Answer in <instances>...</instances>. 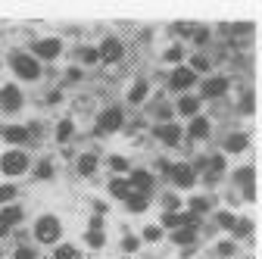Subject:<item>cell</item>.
<instances>
[{"label":"cell","mask_w":262,"mask_h":259,"mask_svg":"<svg viewBox=\"0 0 262 259\" xmlns=\"http://www.w3.org/2000/svg\"><path fill=\"white\" fill-rule=\"evenodd\" d=\"M10 66H13L16 78H25V81H35L41 75V62L31 56V53H13L10 56Z\"/></svg>","instance_id":"cell-1"},{"label":"cell","mask_w":262,"mask_h":259,"mask_svg":"<svg viewBox=\"0 0 262 259\" xmlns=\"http://www.w3.org/2000/svg\"><path fill=\"white\" fill-rule=\"evenodd\" d=\"M59 219L56 215H41L38 222H35V241L38 244H56L59 241Z\"/></svg>","instance_id":"cell-2"},{"label":"cell","mask_w":262,"mask_h":259,"mask_svg":"<svg viewBox=\"0 0 262 259\" xmlns=\"http://www.w3.org/2000/svg\"><path fill=\"white\" fill-rule=\"evenodd\" d=\"M0 169H4V175L16 178V175H22L28 169V156L22 150H10V153H4V159H0Z\"/></svg>","instance_id":"cell-3"},{"label":"cell","mask_w":262,"mask_h":259,"mask_svg":"<svg viewBox=\"0 0 262 259\" xmlns=\"http://www.w3.org/2000/svg\"><path fill=\"white\" fill-rule=\"evenodd\" d=\"M122 122H125V113L119 106H110V110L100 113V119H97V132H119Z\"/></svg>","instance_id":"cell-4"},{"label":"cell","mask_w":262,"mask_h":259,"mask_svg":"<svg viewBox=\"0 0 262 259\" xmlns=\"http://www.w3.org/2000/svg\"><path fill=\"white\" fill-rule=\"evenodd\" d=\"M62 53V41L59 38H41L38 44H35V59H56Z\"/></svg>","instance_id":"cell-5"},{"label":"cell","mask_w":262,"mask_h":259,"mask_svg":"<svg viewBox=\"0 0 262 259\" xmlns=\"http://www.w3.org/2000/svg\"><path fill=\"white\" fill-rule=\"evenodd\" d=\"M22 106V91L16 84H7V88H0V110H7V113H16Z\"/></svg>","instance_id":"cell-6"},{"label":"cell","mask_w":262,"mask_h":259,"mask_svg":"<svg viewBox=\"0 0 262 259\" xmlns=\"http://www.w3.org/2000/svg\"><path fill=\"white\" fill-rule=\"evenodd\" d=\"M122 53H125V47H122V41H119V38H106L100 47H97V56L106 59V62H119V59H122Z\"/></svg>","instance_id":"cell-7"},{"label":"cell","mask_w":262,"mask_h":259,"mask_svg":"<svg viewBox=\"0 0 262 259\" xmlns=\"http://www.w3.org/2000/svg\"><path fill=\"white\" fill-rule=\"evenodd\" d=\"M128 187H131V193H150V187H153V175L150 172H144V169H135L131 172V178H128Z\"/></svg>","instance_id":"cell-8"},{"label":"cell","mask_w":262,"mask_h":259,"mask_svg":"<svg viewBox=\"0 0 262 259\" xmlns=\"http://www.w3.org/2000/svg\"><path fill=\"white\" fill-rule=\"evenodd\" d=\"M169 84H172L175 91H190V88L196 84V75H193L187 66H178V69L169 75Z\"/></svg>","instance_id":"cell-9"},{"label":"cell","mask_w":262,"mask_h":259,"mask_svg":"<svg viewBox=\"0 0 262 259\" xmlns=\"http://www.w3.org/2000/svg\"><path fill=\"white\" fill-rule=\"evenodd\" d=\"M169 178H172L178 187H193V181H196V172H193L187 163H178V166H172V169H169Z\"/></svg>","instance_id":"cell-10"},{"label":"cell","mask_w":262,"mask_h":259,"mask_svg":"<svg viewBox=\"0 0 262 259\" xmlns=\"http://www.w3.org/2000/svg\"><path fill=\"white\" fill-rule=\"evenodd\" d=\"M181 125H175V122H162L159 128H156V138L162 141V144H169V147H175L178 141H181Z\"/></svg>","instance_id":"cell-11"},{"label":"cell","mask_w":262,"mask_h":259,"mask_svg":"<svg viewBox=\"0 0 262 259\" xmlns=\"http://www.w3.org/2000/svg\"><path fill=\"white\" fill-rule=\"evenodd\" d=\"M0 135H4L7 144H25V141L31 138V135H28V128H22V125H7Z\"/></svg>","instance_id":"cell-12"},{"label":"cell","mask_w":262,"mask_h":259,"mask_svg":"<svg viewBox=\"0 0 262 259\" xmlns=\"http://www.w3.org/2000/svg\"><path fill=\"white\" fill-rule=\"evenodd\" d=\"M225 91H228V78H222V75L203 81V97H222Z\"/></svg>","instance_id":"cell-13"},{"label":"cell","mask_w":262,"mask_h":259,"mask_svg":"<svg viewBox=\"0 0 262 259\" xmlns=\"http://www.w3.org/2000/svg\"><path fill=\"white\" fill-rule=\"evenodd\" d=\"M247 147H250V138H247L244 132L228 135V141H225V150H228V153H244Z\"/></svg>","instance_id":"cell-14"},{"label":"cell","mask_w":262,"mask_h":259,"mask_svg":"<svg viewBox=\"0 0 262 259\" xmlns=\"http://www.w3.org/2000/svg\"><path fill=\"white\" fill-rule=\"evenodd\" d=\"M187 132H190V138H200V141H203V138H209V119H203V116H193Z\"/></svg>","instance_id":"cell-15"},{"label":"cell","mask_w":262,"mask_h":259,"mask_svg":"<svg viewBox=\"0 0 262 259\" xmlns=\"http://www.w3.org/2000/svg\"><path fill=\"white\" fill-rule=\"evenodd\" d=\"M0 222L7 225V228H13V225H19L22 222V206H4V212H0Z\"/></svg>","instance_id":"cell-16"},{"label":"cell","mask_w":262,"mask_h":259,"mask_svg":"<svg viewBox=\"0 0 262 259\" xmlns=\"http://www.w3.org/2000/svg\"><path fill=\"white\" fill-rule=\"evenodd\" d=\"M196 110H200V100H196V97L184 94L181 100H178V113H181V116H190V119H193V116H196Z\"/></svg>","instance_id":"cell-17"},{"label":"cell","mask_w":262,"mask_h":259,"mask_svg":"<svg viewBox=\"0 0 262 259\" xmlns=\"http://www.w3.org/2000/svg\"><path fill=\"white\" fill-rule=\"evenodd\" d=\"M110 193H113V197H119V200H128V197H131L128 178H113V181H110Z\"/></svg>","instance_id":"cell-18"},{"label":"cell","mask_w":262,"mask_h":259,"mask_svg":"<svg viewBox=\"0 0 262 259\" xmlns=\"http://www.w3.org/2000/svg\"><path fill=\"white\" fill-rule=\"evenodd\" d=\"M172 241H175L178 247H193L196 231H193V228H175V231H172Z\"/></svg>","instance_id":"cell-19"},{"label":"cell","mask_w":262,"mask_h":259,"mask_svg":"<svg viewBox=\"0 0 262 259\" xmlns=\"http://www.w3.org/2000/svg\"><path fill=\"white\" fill-rule=\"evenodd\" d=\"M147 94H150V84H147V81H138L135 88L128 91V103H144Z\"/></svg>","instance_id":"cell-20"},{"label":"cell","mask_w":262,"mask_h":259,"mask_svg":"<svg viewBox=\"0 0 262 259\" xmlns=\"http://www.w3.org/2000/svg\"><path fill=\"white\" fill-rule=\"evenodd\" d=\"M125 206H128V212H144L150 206V200L144 197V193H131V197L125 200Z\"/></svg>","instance_id":"cell-21"},{"label":"cell","mask_w":262,"mask_h":259,"mask_svg":"<svg viewBox=\"0 0 262 259\" xmlns=\"http://www.w3.org/2000/svg\"><path fill=\"white\" fill-rule=\"evenodd\" d=\"M72 132H75V122H72V119H62V122L56 125V141L66 144V141L72 138Z\"/></svg>","instance_id":"cell-22"},{"label":"cell","mask_w":262,"mask_h":259,"mask_svg":"<svg viewBox=\"0 0 262 259\" xmlns=\"http://www.w3.org/2000/svg\"><path fill=\"white\" fill-rule=\"evenodd\" d=\"M222 172H225V153H215L209 159V175H206V181H215V175H222Z\"/></svg>","instance_id":"cell-23"},{"label":"cell","mask_w":262,"mask_h":259,"mask_svg":"<svg viewBox=\"0 0 262 259\" xmlns=\"http://www.w3.org/2000/svg\"><path fill=\"white\" fill-rule=\"evenodd\" d=\"M94 169H97V156H94V153H81V156H78V172H81V175H91Z\"/></svg>","instance_id":"cell-24"},{"label":"cell","mask_w":262,"mask_h":259,"mask_svg":"<svg viewBox=\"0 0 262 259\" xmlns=\"http://www.w3.org/2000/svg\"><path fill=\"white\" fill-rule=\"evenodd\" d=\"M35 178H41V181L53 178V163H50V159H41V163L35 166Z\"/></svg>","instance_id":"cell-25"},{"label":"cell","mask_w":262,"mask_h":259,"mask_svg":"<svg viewBox=\"0 0 262 259\" xmlns=\"http://www.w3.org/2000/svg\"><path fill=\"white\" fill-rule=\"evenodd\" d=\"M253 175H256V169H253V166H244V169L234 172V181L244 184V187H250V184H253Z\"/></svg>","instance_id":"cell-26"},{"label":"cell","mask_w":262,"mask_h":259,"mask_svg":"<svg viewBox=\"0 0 262 259\" xmlns=\"http://www.w3.org/2000/svg\"><path fill=\"white\" fill-rule=\"evenodd\" d=\"M250 231H253V222H250V219H237V222H234V228H231L234 238H247Z\"/></svg>","instance_id":"cell-27"},{"label":"cell","mask_w":262,"mask_h":259,"mask_svg":"<svg viewBox=\"0 0 262 259\" xmlns=\"http://www.w3.org/2000/svg\"><path fill=\"white\" fill-rule=\"evenodd\" d=\"M234 222H237V219H234L231 212H225V209L215 212V225H219V228H228V231H231V228H234Z\"/></svg>","instance_id":"cell-28"},{"label":"cell","mask_w":262,"mask_h":259,"mask_svg":"<svg viewBox=\"0 0 262 259\" xmlns=\"http://www.w3.org/2000/svg\"><path fill=\"white\" fill-rule=\"evenodd\" d=\"M187 69H190L193 75H196V72H209V59H206V56H200V53H196V56L190 59V66H187Z\"/></svg>","instance_id":"cell-29"},{"label":"cell","mask_w":262,"mask_h":259,"mask_svg":"<svg viewBox=\"0 0 262 259\" xmlns=\"http://www.w3.org/2000/svg\"><path fill=\"white\" fill-rule=\"evenodd\" d=\"M16 200V184H0V203H13Z\"/></svg>","instance_id":"cell-30"},{"label":"cell","mask_w":262,"mask_h":259,"mask_svg":"<svg viewBox=\"0 0 262 259\" xmlns=\"http://www.w3.org/2000/svg\"><path fill=\"white\" fill-rule=\"evenodd\" d=\"M209 209V200L206 197H190V212L193 215H200V212H206Z\"/></svg>","instance_id":"cell-31"},{"label":"cell","mask_w":262,"mask_h":259,"mask_svg":"<svg viewBox=\"0 0 262 259\" xmlns=\"http://www.w3.org/2000/svg\"><path fill=\"white\" fill-rule=\"evenodd\" d=\"M234 241H222V244H215V253L222 256V259H228V256H234Z\"/></svg>","instance_id":"cell-32"},{"label":"cell","mask_w":262,"mask_h":259,"mask_svg":"<svg viewBox=\"0 0 262 259\" xmlns=\"http://www.w3.org/2000/svg\"><path fill=\"white\" fill-rule=\"evenodd\" d=\"M53 259H78V250H75V247H69V244H66V247H56Z\"/></svg>","instance_id":"cell-33"},{"label":"cell","mask_w":262,"mask_h":259,"mask_svg":"<svg viewBox=\"0 0 262 259\" xmlns=\"http://www.w3.org/2000/svg\"><path fill=\"white\" fill-rule=\"evenodd\" d=\"M178 206H181V200L175 197V193H166V197H162V209L166 212H178Z\"/></svg>","instance_id":"cell-34"},{"label":"cell","mask_w":262,"mask_h":259,"mask_svg":"<svg viewBox=\"0 0 262 259\" xmlns=\"http://www.w3.org/2000/svg\"><path fill=\"white\" fill-rule=\"evenodd\" d=\"M141 238L153 244V241H159V238H162V228H159V225H147V228H144V234H141Z\"/></svg>","instance_id":"cell-35"},{"label":"cell","mask_w":262,"mask_h":259,"mask_svg":"<svg viewBox=\"0 0 262 259\" xmlns=\"http://www.w3.org/2000/svg\"><path fill=\"white\" fill-rule=\"evenodd\" d=\"M162 225L166 228H181V212H166L162 215Z\"/></svg>","instance_id":"cell-36"},{"label":"cell","mask_w":262,"mask_h":259,"mask_svg":"<svg viewBox=\"0 0 262 259\" xmlns=\"http://www.w3.org/2000/svg\"><path fill=\"white\" fill-rule=\"evenodd\" d=\"M78 59H81V62H97L100 56H97V47H81V50H78Z\"/></svg>","instance_id":"cell-37"},{"label":"cell","mask_w":262,"mask_h":259,"mask_svg":"<svg viewBox=\"0 0 262 259\" xmlns=\"http://www.w3.org/2000/svg\"><path fill=\"white\" fill-rule=\"evenodd\" d=\"M84 238H88V244H91V247H97V250H100V247L106 244V238H103V231H88Z\"/></svg>","instance_id":"cell-38"},{"label":"cell","mask_w":262,"mask_h":259,"mask_svg":"<svg viewBox=\"0 0 262 259\" xmlns=\"http://www.w3.org/2000/svg\"><path fill=\"white\" fill-rule=\"evenodd\" d=\"M253 100H256V94H253V91H247V94H244V103H241V113H247V116H250V113L256 110V103H253Z\"/></svg>","instance_id":"cell-39"},{"label":"cell","mask_w":262,"mask_h":259,"mask_svg":"<svg viewBox=\"0 0 262 259\" xmlns=\"http://www.w3.org/2000/svg\"><path fill=\"white\" fill-rule=\"evenodd\" d=\"M13 259H38V253L31 250V247H19V250L13 253Z\"/></svg>","instance_id":"cell-40"},{"label":"cell","mask_w":262,"mask_h":259,"mask_svg":"<svg viewBox=\"0 0 262 259\" xmlns=\"http://www.w3.org/2000/svg\"><path fill=\"white\" fill-rule=\"evenodd\" d=\"M110 166H113V172H125V169H128V159H122V156H110Z\"/></svg>","instance_id":"cell-41"},{"label":"cell","mask_w":262,"mask_h":259,"mask_svg":"<svg viewBox=\"0 0 262 259\" xmlns=\"http://www.w3.org/2000/svg\"><path fill=\"white\" fill-rule=\"evenodd\" d=\"M181 56H184V50H181V47H178V44H175V47H169V50H166V59H169V62H181Z\"/></svg>","instance_id":"cell-42"},{"label":"cell","mask_w":262,"mask_h":259,"mask_svg":"<svg viewBox=\"0 0 262 259\" xmlns=\"http://www.w3.org/2000/svg\"><path fill=\"white\" fill-rule=\"evenodd\" d=\"M88 228H91V231H103V219H100V215H94Z\"/></svg>","instance_id":"cell-43"},{"label":"cell","mask_w":262,"mask_h":259,"mask_svg":"<svg viewBox=\"0 0 262 259\" xmlns=\"http://www.w3.org/2000/svg\"><path fill=\"white\" fill-rule=\"evenodd\" d=\"M122 247L131 253V250H138V247H141V241H138V238H125V244H122Z\"/></svg>","instance_id":"cell-44"},{"label":"cell","mask_w":262,"mask_h":259,"mask_svg":"<svg viewBox=\"0 0 262 259\" xmlns=\"http://www.w3.org/2000/svg\"><path fill=\"white\" fill-rule=\"evenodd\" d=\"M66 78H69V81H81V69H75V66H72L69 72H66Z\"/></svg>","instance_id":"cell-45"},{"label":"cell","mask_w":262,"mask_h":259,"mask_svg":"<svg viewBox=\"0 0 262 259\" xmlns=\"http://www.w3.org/2000/svg\"><path fill=\"white\" fill-rule=\"evenodd\" d=\"M244 200H250V203L256 200V187H253V184H250V187H244Z\"/></svg>","instance_id":"cell-46"},{"label":"cell","mask_w":262,"mask_h":259,"mask_svg":"<svg viewBox=\"0 0 262 259\" xmlns=\"http://www.w3.org/2000/svg\"><path fill=\"white\" fill-rule=\"evenodd\" d=\"M193 38H196V44H203V41H209V31H206V28H200Z\"/></svg>","instance_id":"cell-47"},{"label":"cell","mask_w":262,"mask_h":259,"mask_svg":"<svg viewBox=\"0 0 262 259\" xmlns=\"http://www.w3.org/2000/svg\"><path fill=\"white\" fill-rule=\"evenodd\" d=\"M94 212H97V215H103V212H106V203L97 200V203H94Z\"/></svg>","instance_id":"cell-48"},{"label":"cell","mask_w":262,"mask_h":259,"mask_svg":"<svg viewBox=\"0 0 262 259\" xmlns=\"http://www.w3.org/2000/svg\"><path fill=\"white\" fill-rule=\"evenodd\" d=\"M7 234H10V228H7L4 222H0V238H7Z\"/></svg>","instance_id":"cell-49"}]
</instances>
